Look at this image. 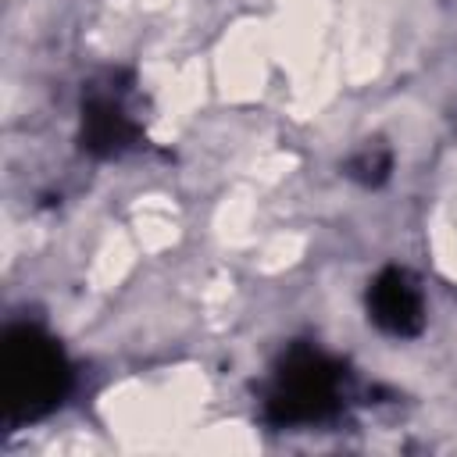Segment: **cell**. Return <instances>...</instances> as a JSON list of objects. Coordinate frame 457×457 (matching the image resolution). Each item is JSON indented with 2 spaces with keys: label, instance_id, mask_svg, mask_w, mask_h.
<instances>
[{
  "label": "cell",
  "instance_id": "cell-2",
  "mask_svg": "<svg viewBox=\"0 0 457 457\" xmlns=\"http://www.w3.org/2000/svg\"><path fill=\"white\" fill-rule=\"evenodd\" d=\"M346 371L318 346H293L271 375L264 418L271 425H314L339 411Z\"/></svg>",
  "mask_w": 457,
  "mask_h": 457
},
{
  "label": "cell",
  "instance_id": "cell-5",
  "mask_svg": "<svg viewBox=\"0 0 457 457\" xmlns=\"http://www.w3.org/2000/svg\"><path fill=\"white\" fill-rule=\"evenodd\" d=\"M389 168H393V154H389V146H382V143L375 139V143L361 146V150L350 157L346 175L357 179L361 186H382V182L389 179Z\"/></svg>",
  "mask_w": 457,
  "mask_h": 457
},
{
  "label": "cell",
  "instance_id": "cell-3",
  "mask_svg": "<svg viewBox=\"0 0 457 457\" xmlns=\"http://www.w3.org/2000/svg\"><path fill=\"white\" fill-rule=\"evenodd\" d=\"M368 318L393 339H411L425 328V300L411 271L382 268L368 286Z\"/></svg>",
  "mask_w": 457,
  "mask_h": 457
},
{
  "label": "cell",
  "instance_id": "cell-1",
  "mask_svg": "<svg viewBox=\"0 0 457 457\" xmlns=\"http://www.w3.org/2000/svg\"><path fill=\"white\" fill-rule=\"evenodd\" d=\"M71 386V368L54 336L36 325H14L0 346V396L14 421L50 414Z\"/></svg>",
  "mask_w": 457,
  "mask_h": 457
},
{
  "label": "cell",
  "instance_id": "cell-4",
  "mask_svg": "<svg viewBox=\"0 0 457 457\" xmlns=\"http://www.w3.org/2000/svg\"><path fill=\"white\" fill-rule=\"evenodd\" d=\"M139 139V125L125 114L114 93H89L82 104V132L79 143L93 157H118Z\"/></svg>",
  "mask_w": 457,
  "mask_h": 457
}]
</instances>
